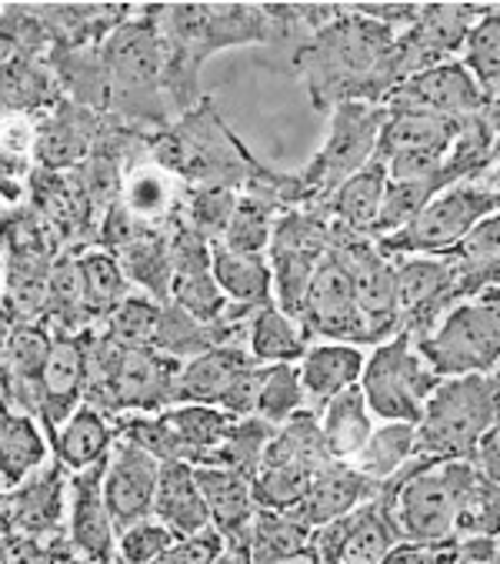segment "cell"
I'll return each mask as SVG.
<instances>
[{
  "instance_id": "obj_1",
  "label": "cell",
  "mask_w": 500,
  "mask_h": 564,
  "mask_svg": "<svg viewBox=\"0 0 500 564\" xmlns=\"http://www.w3.org/2000/svg\"><path fill=\"white\" fill-rule=\"evenodd\" d=\"M401 28L381 24L340 4V14L294 51V70L304 77L314 110L330 115L334 107L363 100L384 104L401 84L394 51Z\"/></svg>"
},
{
  "instance_id": "obj_2",
  "label": "cell",
  "mask_w": 500,
  "mask_h": 564,
  "mask_svg": "<svg viewBox=\"0 0 500 564\" xmlns=\"http://www.w3.org/2000/svg\"><path fill=\"white\" fill-rule=\"evenodd\" d=\"M477 468L470 462H431L414 458L401 475L381 485L378 498L391 508L404 544L441 547L454 541L457 511Z\"/></svg>"
},
{
  "instance_id": "obj_3",
  "label": "cell",
  "mask_w": 500,
  "mask_h": 564,
  "mask_svg": "<svg viewBox=\"0 0 500 564\" xmlns=\"http://www.w3.org/2000/svg\"><path fill=\"white\" fill-rule=\"evenodd\" d=\"M500 424V394L490 375L444 378L417 421V458L470 462L477 444Z\"/></svg>"
},
{
  "instance_id": "obj_4",
  "label": "cell",
  "mask_w": 500,
  "mask_h": 564,
  "mask_svg": "<svg viewBox=\"0 0 500 564\" xmlns=\"http://www.w3.org/2000/svg\"><path fill=\"white\" fill-rule=\"evenodd\" d=\"M110 104L141 121H164V41L157 21H123L100 44Z\"/></svg>"
},
{
  "instance_id": "obj_5",
  "label": "cell",
  "mask_w": 500,
  "mask_h": 564,
  "mask_svg": "<svg viewBox=\"0 0 500 564\" xmlns=\"http://www.w3.org/2000/svg\"><path fill=\"white\" fill-rule=\"evenodd\" d=\"M500 210V197L493 184L483 181H460L441 191L404 231L373 241L381 254L391 261L398 258H447L477 224Z\"/></svg>"
},
{
  "instance_id": "obj_6",
  "label": "cell",
  "mask_w": 500,
  "mask_h": 564,
  "mask_svg": "<svg viewBox=\"0 0 500 564\" xmlns=\"http://www.w3.org/2000/svg\"><path fill=\"white\" fill-rule=\"evenodd\" d=\"M414 348L437 378L493 375L500 368V304L487 297L454 304Z\"/></svg>"
},
{
  "instance_id": "obj_7",
  "label": "cell",
  "mask_w": 500,
  "mask_h": 564,
  "mask_svg": "<svg viewBox=\"0 0 500 564\" xmlns=\"http://www.w3.org/2000/svg\"><path fill=\"white\" fill-rule=\"evenodd\" d=\"M444 378L431 371L407 334H394L381 341L363 361L360 391L373 417L417 424L427 398L437 391Z\"/></svg>"
},
{
  "instance_id": "obj_8",
  "label": "cell",
  "mask_w": 500,
  "mask_h": 564,
  "mask_svg": "<svg viewBox=\"0 0 500 564\" xmlns=\"http://www.w3.org/2000/svg\"><path fill=\"white\" fill-rule=\"evenodd\" d=\"M384 121H388L384 104L350 100L330 110V138L324 151L311 161V167L301 174L314 204H324L347 177H354L378 158Z\"/></svg>"
},
{
  "instance_id": "obj_9",
  "label": "cell",
  "mask_w": 500,
  "mask_h": 564,
  "mask_svg": "<svg viewBox=\"0 0 500 564\" xmlns=\"http://www.w3.org/2000/svg\"><path fill=\"white\" fill-rule=\"evenodd\" d=\"M487 4H421L417 21L401 31L394 64L398 77L407 80L427 67L454 61L457 47H464L470 28L483 18Z\"/></svg>"
},
{
  "instance_id": "obj_10",
  "label": "cell",
  "mask_w": 500,
  "mask_h": 564,
  "mask_svg": "<svg viewBox=\"0 0 500 564\" xmlns=\"http://www.w3.org/2000/svg\"><path fill=\"white\" fill-rule=\"evenodd\" d=\"M487 104L490 94L477 84V77L467 70L460 57L401 80L384 100L388 110H424V115L454 118V121H467L480 115Z\"/></svg>"
},
{
  "instance_id": "obj_11",
  "label": "cell",
  "mask_w": 500,
  "mask_h": 564,
  "mask_svg": "<svg viewBox=\"0 0 500 564\" xmlns=\"http://www.w3.org/2000/svg\"><path fill=\"white\" fill-rule=\"evenodd\" d=\"M181 361L154 348H120L110 381V421L120 414H161L177 404Z\"/></svg>"
},
{
  "instance_id": "obj_12",
  "label": "cell",
  "mask_w": 500,
  "mask_h": 564,
  "mask_svg": "<svg viewBox=\"0 0 500 564\" xmlns=\"http://www.w3.org/2000/svg\"><path fill=\"white\" fill-rule=\"evenodd\" d=\"M301 321H304L311 337H324V341H340V345L370 341L367 321L354 301L350 278L334 254H327L320 261V268L311 281Z\"/></svg>"
},
{
  "instance_id": "obj_13",
  "label": "cell",
  "mask_w": 500,
  "mask_h": 564,
  "mask_svg": "<svg viewBox=\"0 0 500 564\" xmlns=\"http://www.w3.org/2000/svg\"><path fill=\"white\" fill-rule=\"evenodd\" d=\"M104 468L107 462L77 471L67 481V541L84 564L117 561V528L104 501Z\"/></svg>"
},
{
  "instance_id": "obj_14",
  "label": "cell",
  "mask_w": 500,
  "mask_h": 564,
  "mask_svg": "<svg viewBox=\"0 0 500 564\" xmlns=\"http://www.w3.org/2000/svg\"><path fill=\"white\" fill-rule=\"evenodd\" d=\"M161 478V462L144 455L141 447L128 441H113L107 468H104V501L113 518L117 534L131 528L154 511V491Z\"/></svg>"
},
{
  "instance_id": "obj_15",
  "label": "cell",
  "mask_w": 500,
  "mask_h": 564,
  "mask_svg": "<svg viewBox=\"0 0 500 564\" xmlns=\"http://www.w3.org/2000/svg\"><path fill=\"white\" fill-rule=\"evenodd\" d=\"M84 371H87V330L84 334L61 330L37 378V424L44 421L51 434L80 408Z\"/></svg>"
},
{
  "instance_id": "obj_16",
  "label": "cell",
  "mask_w": 500,
  "mask_h": 564,
  "mask_svg": "<svg viewBox=\"0 0 500 564\" xmlns=\"http://www.w3.org/2000/svg\"><path fill=\"white\" fill-rule=\"evenodd\" d=\"M194 481L207 505L210 528H217L230 547H247L250 528H254V518H258L254 481L237 471L210 468V465H194Z\"/></svg>"
},
{
  "instance_id": "obj_17",
  "label": "cell",
  "mask_w": 500,
  "mask_h": 564,
  "mask_svg": "<svg viewBox=\"0 0 500 564\" xmlns=\"http://www.w3.org/2000/svg\"><path fill=\"white\" fill-rule=\"evenodd\" d=\"M378 491H381V485L363 478L354 465L334 462L311 481L304 501L291 511V518H297L307 531H317L324 524H334V521L354 514L357 508L378 498Z\"/></svg>"
},
{
  "instance_id": "obj_18",
  "label": "cell",
  "mask_w": 500,
  "mask_h": 564,
  "mask_svg": "<svg viewBox=\"0 0 500 564\" xmlns=\"http://www.w3.org/2000/svg\"><path fill=\"white\" fill-rule=\"evenodd\" d=\"M367 355L357 345H340V341H314L307 355L301 358V384L307 394V408L320 414L340 391L360 384Z\"/></svg>"
},
{
  "instance_id": "obj_19",
  "label": "cell",
  "mask_w": 500,
  "mask_h": 564,
  "mask_svg": "<svg viewBox=\"0 0 500 564\" xmlns=\"http://www.w3.org/2000/svg\"><path fill=\"white\" fill-rule=\"evenodd\" d=\"M384 191H388V167L373 158L363 171L347 177L324 200V210L340 231L373 241V228H378V217H381Z\"/></svg>"
},
{
  "instance_id": "obj_20",
  "label": "cell",
  "mask_w": 500,
  "mask_h": 564,
  "mask_svg": "<svg viewBox=\"0 0 500 564\" xmlns=\"http://www.w3.org/2000/svg\"><path fill=\"white\" fill-rule=\"evenodd\" d=\"M460 301L500 288V210L487 214L477 228L447 254Z\"/></svg>"
},
{
  "instance_id": "obj_21",
  "label": "cell",
  "mask_w": 500,
  "mask_h": 564,
  "mask_svg": "<svg viewBox=\"0 0 500 564\" xmlns=\"http://www.w3.org/2000/svg\"><path fill=\"white\" fill-rule=\"evenodd\" d=\"M243 334H247V355L261 368L301 365V358L314 345L304 321L284 314L278 304H268V307H258L254 314H247Z\"/></svg>"
},
{
  "instance_id": "obj_22",
  "label": "cell",
  "mask_w": 500,
  "mask_h": 564,
  "mask_svg": "<svg viewBox=\"0 0 500 564\" xmlns=\"http://www.w3.org/2000/svg\"><path fill=\"white\" fill-rule=\"evenodd\" d=\"M210 278L224 291V297L237 311H250L274 304V274L268 254H237L214 245L210 254Z\"/></svg>"
},
{
  "instance_id": "obj_23",
  "label": "cell",
  "mask_w": 500,
  "mask_h": 564,
  "mask_svg": "<svg viewBox=\"0 0 500 564\" xmlns=\"http://www.w3.org/2000/svg\"><path fill=\"white\" fill-rule=\"evenodd\" d=\"M54 462L67 471V475H77V471H87L100 462H107L110 447L117 441L113 434V421L87 404H80L54 434Z\"/></svg>"
},
{
  "instance_id": "obj_24",
  "label": "cell",
  "mask_w": 500,
  "mask_h": 564,
  "mask_svg": "<svg viewBox=\"0 0 500 564\" xmlns=\"http://www.w3.org/2000/svg\"><path fill=\"white\" fill-rule=\"evenodd\" d=\"M151 518H157L174 538H191L210 528L207 505L194 481V465H161Z\"/></svg>"
},
{
  "instance_id": "obj_25",
  "label": "cell",
  "mask_w": 500,
  "mask_h": 564,
  "mask_svg": "<svg viewBox=\"0 0 500 564\" xmlns=\"http://www.w3.org/2000/svg\"><path fill=\"white\" fill-rule=\"evenodd\" d=\"M464 121L424 115V110H388V121L378 144V161H391L394 154L427 151V154H450Z\"/></svg>"
},
{
  "instance_id": "obj_26",
  "label": "cell",
  "mask_w": 500,
  "mask_h": 564,
  "mask_svg": "<svg viewBox=\"0 0 500 564\" xmlns=\"http://www.w3.org/2000/svg\"><path fill=\"white\" fill-rule=\"evenodd\" d=\"M247 365H254V358H250L240 345H220V348H210V351L184 361L181 375H177V404H210V408H217L227 384Z\"/></svg>"
},
{
  "instance_id": "obj_27",
  "label": "cell",
  "mask_w": 500,
  "mask_h": 564,
  "mask_svg": "<svg viewBox=\"0 0 500 564\" xmlns=\"http://www.w3.org/2000/svg\"><path fill=\"white\" fill-rule=\"evenodd\" d=\"M320 434H324V444H327V455L340 465H354L357 455L363 451V444L370 441L373 434V414L363 401V391L360 384L340 391L320 414Z\"/></svg>"
},
{
  "instance_id": "obj_28",
  "label": "cell",
  "mask_w": 500,
  "mask_h": 564,
  "mask_svg": "<svg viewBox=\"0 0 500 564\" xmlns=\"http://www.w3.org/2000/svg\"><path fill=\"white\" fill-rule=\"evenodd\" d=\"M47 451L51 444L31 414L0 411V481L8 491L47 465Z\"/></svg>"
},
{
  "instance_id": "obj_29",
  "label": "cell",
  "mask_w": 500,
  "mask_h": 564,
  "mask_svg": "<svg viewBox=\"0 0 500 564\" xmlns=\"http://www.w3.org/2000/svg\"><path fill=\"white\" fill-rule=\"evenodd\" d=\"M404 544L391 508L373 498L350 514V528L340 547V564H388V557Z\"/></svg>"
},
{
  "instance_id": "obj_30",
  "label": "cell",
  "mask_w": 500,
  "mask_h": 564,
  "mask_svg": "<svg viewBox=\"0 0 500 564\" xmlns=\"http://www.w3.org/2000/svg\"><path fill=\"white\" fill-rule=\"evenodd\" d=\"M94 115L77 100H67L54 110V118L41 128L34 151L47 167H70L77 164L94 141Z\"/></svg>"
},
{
  "instance_id": "obj_31",
  "label": "cell",
  "mask_w": 500,
  "mask_h": 564,
  "mask_svg": "<svg viewBox=\"0 0 500 564\" xmlns=\"http://www.w3.org/2000/svg\"><path fill=\"white\" fill-rule=\"evenodd\" d=\"M417 458V424L404 421H384L373 427L370 441L357 455L354 468L370 478L373 485H384L394 475H401Z\"/></svg>"
},
{
  "instance_id": "obj_32",
  "label": "cell",
  "mask_w": 500,
  "mask_h": 564,
  "mask_svg": "<svg viewBox=\"0 0 500 564\" xmlns=\"http://www.w3.org/2000/svg\"><path fill=\"white\" fill-rule=\"evenodd\" d=\"M278 427H271L268 421L261 417H240L227 427L224 441L210 451V455L200 462V465H210V468H227V471H237L243 478L254 481L258 471H261V462H264V451H268V441L274 437Z\"/></svg>"
},
{
  "instance_id": "obj_33",
  "label": "cell",
  "mask_w": 500,
  "mask_h": 564,
  "mask_svg": "<svg viewBox=\"0 0 500 564\" xmlns=\"http://www.w3.org/2000/svg\"><path fill=\"white\" fill-rule=\"evenodd\" d=\"M113 434L117 441L141 447L161 465H191V451L164 414H120L113 417Z\"/></svg>"
},
{
  "instance_id": "obj_34",
  "label": "cell",
  "mask_w": 500,
  "mask_h": 564,
  "mask_svg": "<svg viewBox=\"0 0 500 564\" xmlns=\"http://www.w3.org/2000/svg\"><path fill=\"white\" fill-rule=\"evenodd\" d=\"M117 261L123 268V278L128 284H138L148 291V297H154L157 304H167L171 294V261H167V248L164 238H134L128 245L117 248Z\"/></svg>"
},
{
  "instance_id": "obj_35",
  "label": "cell",
  "mask_w": 500,
  "mask_h": 564,
  "mask_svg": "<svg viewBox=\"0 0 500 564\" xmlns=\"http://www.w3.org/2000/svg\"><path fill=\"white\" fill-rule=\"evenodd\" d=\"M80 288H84V311L107 317L123 297H128L131 284L123 278V268L113 251H87L80 261Z\"/></svg>"
},
{
  "instance_id": "obj_36",
  "label": "cell",
  "mask_w": 500,
  "mask_h": 564,
  "mask_svg": "<svg viewBox=\"0 0 500 564\" xmlns=\"http://www.w3.org/2000/svg\"><path fill=\"white\" fill-rule=\"evenodd\" d=\"M161 414L171 421V427L191 451V465H200L224 441L227 427L233 424V417H227L220 408H210V404H174Z\"/></svg>"
},
{
  "instance_id": "obj_37",
  "label": "cell",
  "mask_w": 500,
  "mask_h": 564,
  "mask_svg": "<svg viewBox=\"0 0 500 564\" xmlns=\"http://www.w3.org/2000/svg\"><path fill=\"white\" fill-rule=\"evenodd\" d=\"M237 187L230 184H194L187 191V207H184V224L200 235L210 245H220L227 224L237 207Z\"/></svg>"
},
{
  "instance_id": "obj_38",
  "label": "cell",
  "mask_w": 500,
  "mask_h": 564,
  "mask_svg": "<svg viewBox=\"0 0 500 564\" xmlns=\"http://www.w3.org/2000/svg\"><path fill=\"white\" fill-rule=\"evenodd\" d=\"M51 345L54 337L47 327L41 324H14L4 348H0V371H4L11 381H28V384H37L44 365H47V355H51Z\"/></svg>"
},
{
  "instance_id": "obj_39",
  "label": "cell",
  "mask_w": 500,
  "mask_h": 564,
  "mask_svg": "<svg viewBox=\"0 0 500 564\" xmlns=\"http://www.w3.org/2000/svg\"><path fill=\"white\" fill-rule=\"evenodd\" d=\"M307 541H311V531L297 518L281 514V511H258L247 551L254 564H271V561L304 551Z\"/></svg>"
},
{
  "instance_id": "obj_40",
  "label": "cell",
  "mask_w": 500,
  "mask_h": 564,
  "mask_svg": "<svg viewBox=\"0 0 500 564\" xmlns=\"http://www.w3.org/2000/svg\"><path fill=\"white\" fill-rule=\"evenodd\" d=\"M301 411H311V408H307V394H304L297 365H271V368H264L254 417L268 421L271 427H281L291 417H297Z\"/></svg>"
},
{
  "instance_id": "obj_41",
  "label": "cell",
  "mask_w": 500,
  "mask_h": 564,
  "mask_svg": "<svg viewBox=\"0 0 500 564\" xmlns=\"http://www.w3.org/2000/svg\"><path fill=\"white\" fill-rule=\"evenodd\" d=\"M157 321H161V304L154 297L128 294L104 317V334L120 348H154Z\"/></svg>"
},
{
  "instance_id": "obj_42",
  "label": "cell",
  "mask_w": 500,
  "mask_h": 564,
  "mask_svg": "<svg viewBox=\"0 0 500 564\" xmlns=\"http://www.w3.org/2000/svg\"><path fill=\"white\" fill-rule=\"evenodd\" d=\"M167 304H174L177 311H184L187 317H194L197 324H237V317L230 314V301L224 297V291L217 288V281L207 274H184L171 281V294Z\"/></svg>"
},
{
  "instance_id": "obj_43",
  "label": "cell",
  "mask_w": 500,
  "mask_h": 564,
  "mask_svg": "<svg viewBox=\"0 0 500 564\" xmlns=\"http://www.w3.org/2000/svg\"><path fill=\"white\" fill-rule=\"evenodd\" d=\"M274 224H278V214L268 204L240 194L233 217L220 238V248L237 251V254H264L274 238Z\"/></svg>"
},
{
  "instance_id": "obj_44",
  "label": "cell",
  "mask_w": 500,
  "mask_h": 564,
  "mask_svg": "<svg viewBox=\"0 0 500 564\" xmlns=\"http://www.w3.org/2000/svg\"><path fill=\"white\" fill-rule=\"evenodd\" d=\"M460 61L477 77V84L493 94L500 84V4H487L483 18L470 28Z\"/></svg>"
},
{
  "instance_id": "obj_45",
  "label": "cell",
  "mask_w": 500,
  "mask_h": 564,
  "mask_svg": "<svg viewBox=\"0 0 500 564\" xmlns=\"http://www.w3.org/2000/svg\"><path fill=\"white\" fill-rule=\"evenodd\" d=\"M70 54H64L57 61L61 80L70 87V94L77 97L80 107L90 104H110V84H107V70H104V57L100 47H67Z\"/></svg>"
},
{
  "instance_id": "obj_46",
  "label": "cell",
  "mask_w": 500,
  "mask_h": 564,
  "mask_svg": "<svg viewBox=\"0 0 500 564\" xmlns=\"http://www.w3.org/2000/svg\"><path fill=\"white\" fill-rule=\"evenodd\" d=\"M457 538H500V488L477 475L457 511Z\"/></svg>"
},
{
  "instance_id": "obj_47",
  "label": "cell",
  "mask_w": 500,
  "mask_h": 564,
  "mask_svg": "<svg viewBox=\"0 0 500 564\" xmlns=\"http://www.w3.org/2000/svg\"><path fill=\"white\" fill-rule=\"evenodd\" d=\"M47 74L24 57H14L0 67V100L11 110H31L37 104H47Z\"/></svg>"
},
{
  "instance_id": "obj_48",
  "label": "cell",
  "mask_w": 500,
  "mask_h": 564,
  "mask_svg": "<svg viewBox=\"0 0 500 564\" xmlns=\"http://www.w3.org/2000/svg\"><path fill=\"white\" fill-rule=\"evenodd\" d=\"M174 541L157 518H144L117 534V564H154Z\"/></svg>"
},
{
  "instance_id": "obj_49",
  "label": "cell",
  "mask_w": 500,
  "mask_h": 564,
  "mask_svg": "<svg viewBox=\"0 0 500 564\" xmlns=\"http://www.w3.org/2000/svg\"><path fill=\"white\" fill-rule=\"evenodd\" d=\"M164 248H167V261H171L174 278H184V274H207V271H210L214 245L204 241L200 235H194L184 220L174 224V231L164 238Z\"/></svg>"
},
{
  "instance_id": "obj_50",
  "label": "cell",
  "mask_w": 500,
  "mask_h": 564,
  "mask_svg": "<svg viewBox=\"0 0 500 564\" xmlns=\"http://www.w3.org/2000/svg\"><path fill=\"white\" fill-rule=\"evenodd\" d=\"M227 541L220 538L217 528H207L191 538H177L154 564H217L224 554Z\"/></svg>"
},
{
  "instance_id": "obj_51",
  "label": "cell",
  "mask_w": 500,
  "mask_h": 564,
  "mask_svg": "<svg viewBox=\"0 0 500 564\" xmlns=\"http://www.w3.org/2000/svg\"><path fill=\"white\" fill-rule=\"evenodd\" d=\"M261 378H264V368H261V365H247V368L227 384V391L220 394L217 408H220L227 417H233V421H240V417H254V411H258V394H261Z\"/></svg>"
},
{
  "instance_id": "obj_52",
  "label": "cell",
  "mask_w": 500,
  "mask_h": 564,
  "mask_svg": "<svg viewBox=\"0 0 500 564\" xmlns=\"http://www.w3.org/2000/svg\"><path fill=\"white\" fill-rule=\"evenodd\" d=\"M57 538V531L54 534H44V538H11L8 541V557H4V564H64V561H70V557H77L74 551H57L51 541ZM80 561V557H77Z\"/></svg>"
},
{
  "instance_id": "obj_53",
  "label": "cell",
  "mask_w": 500,
  "mask_h": 564,
  "mask_svg": "<svg viewBox=\"0 0 500 564\" xmlns=\"http://www.w3.org/2000/svg\"><path fill=\"white\" fill-rule=\"evenodd\" d=\"M171 197H167V184L157 174H138L131 184V214L138 217H161L167 210Z\"/></svg>"
},
{
  "instance_id": "obj_54",
  "label": "cell",
  "mask_w": 500,
  "mask_h": 564,
  "mask_svg": "<svg viewBox=\"0 0 500 564\" xmlns=\"http://www.w3.org/2000/svg\"><path fill=\"white\" fill-rule=\"evenodd\" d=\"M24 177H28V154L21 148L0 144V197H4V204L21 197L28 184Z\"/></svg>"
},
{
  "instance_id": "obj_55",
  "label": "cell",
  "mask_w": 500,
  "mask_h": 564,
  "mask_svg": "<svg viewBox=\"0 0 500 564\" xmlns=\"http://www.w3.org/2000/svg\"><path fill=\"white\" fill-rule=\"evenodd\" d=\"M271 564H327L314 547H311V541H307V547L304 551H297V554H287V557H281V561H271Z\"/></svg>"
},
{
  "instance_id": "obj_56",
  "label": "cell",
  "mask_w": 500,
  "mask_h": 564,
  "mask_svg": "<svg viewBox=\"0 0 500 564\" xmlns=\"http://www.w3.org/2000/svg\"><path fill=\"white\" fill-rule=\"evenodd\" d=\"M11 321H8V314L4 311H0V348H4V341H8V334H11Z\"/></svg>"
},
{
  "instance_id": "obj_57",
  "label": "cell",
  "mask_w": 500,
  "mask_h": 564,
  "mask_svg": "<svg viewBox=\"0 0 500 564\" xmlns=\"http://www.w3.org/2000/svg\"><path fill=\"white\" fill-rule=\"evenodd\" d=\"M490 184H493V191H497V197H500V167L493 171V181H490Z\"/></svg>"
},
{
  "instance_id": "obj_58",
  "label": "cell",
  "mask_w": 500,
  "mask_h": 564,
  "mask_svg": "<svg viewBox=\"0 0 500 564\" xmlns=\"http://www.w3.org/2000/svg\"><path fill=\"white\" fill-rule=\"evenodd\" d=\"M4 557H8V541H0V564H4Z\"/></svg>"
},
{
  "instance_id": "obj_59",
  "label": "cell",
  "mask_w": 500,
  "mask_h": 564,
  "mask_svg": "<svg viewBox=\"0 0 500 564\" xmlns=\"http://www.w3.org/2000/svg\"><path fill=\"white\" fill-rule=\"evenodd\" d=\"M490 97H493V100H497V104H500V84H497V87H493V94H490Z\"/></svg>"
},
{
  "instance_id": "obj_60",
  "label": "cell",
  "mask_w": 500,
  "mask_h": 564,
  "mask_svg": "<svg viewBox=\"0 0 500 564\" xmlns=\"http://www.w3.org/2000/svg\"><path fill=\"white\" fill-rule=\"evenodd\" d=\"M490 564H500V547H497V554H493V561Z\"/></svg>"
},
{
  "instance_id": "obj_61",
  "label": "cell",
  "mask_w": 500,
  "mask_h": 564,
  "mask_svg": "<svg viewBox=\"0 0 500 564\" xmlns=\"http://www.w3.org/2000/svg\"><path fill=\"white\" fill-rule=\"evenodd\" d=\"M64 564H80V561H77V557H70V561H64Z\"/></svg>"
},
{
  "instance_id": "obj_62",
  "label": "cell",
  "mask_w": 500,
  "mask_h": 564,
  "mask_svg": "<svg viewBox=\"0 0 500 564\" xmlns=\"http://www.w3.org/2000/svg\"><path fill=\"white\" fill-rule=\"evenodd\" d=\"M4 491H8V488H4V481H0V495H4Z\"/></svg>"
},
{
  "instance_id": "obj_63",
  "label": "cell",
  "mask_w": 500,
  "mask_h": 564,
  "mask_svg": "<svg viewBox=\"0 0 500 564\" xmlns=\"http://www.w3.org/2000/svg\"><path fill=\"white\" fill-rule=\"evenodd\" d=\"M0 210H4V197H0Z\"/></svg>"
}]
</instances>
